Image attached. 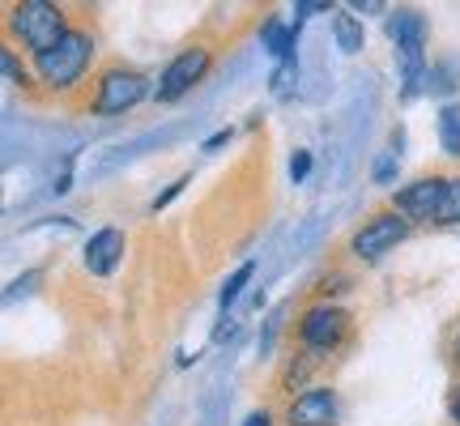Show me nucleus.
Returning <instances> with one entry per match:
<instances>
[{
	"instance_id": "obj_1",
	"label": "nucleus",
	"mask_w": 460,
	"mask_h": 426,
	"mask_svg": "<svg viewBox=\"0 0 460 426\" xmlns=\"http://www.w3.org/2000/svg\"><path fill=\"white\" fill-rule=\"evenodd\" d=\"M9 22H13V34L34 51V56L51 51L68 34L65 31V13H60L56 4H48V0H26V4H17Z\"/></svg>"
},
{
	"instance_id": "obj_2",
	"label": "nucleus",
	"mask_w": 460,
	"mask_h": 426,
	"mask_svg": "<svg viewBox=\"0 0 460 426\" xmlns=\"http://www.w3.org/2000/svg\"><path fill=\"white\" fill-rule=\"evenodd\" d=\"M90 56H94L90 39H85V34H77V31H68L56 48L43 51V56H34V60H39V77H43L51 90H68V85L85 73Z\"/></svg>"
},
{
	"instance_id": "obj_3",
	"label": "nucleus",
	"mask_w": 460,
	"mask_h": 426,
	"mask_svg": "<svg viewBox=\"0 0 460 426\" xmlns=\"http://www.w3.org/2000/svg\"><path fill=\"white\" fill-rule=\"evenodd\" d=\"M410 235V222H405V213H376V217H367V226L354 235V244L349 252L358 256V261H379V256H388L401 239Z\"/></svg>"
},
{
	"instance_id": "obj_4",
	"label": "nucleus",
	"mask_w": 460,
	"mask_h": 426,
	"mask_svg": "<svg viewBox=\"0 0 460 426\" xmlns=\"http://www.w3.org/2000/svg\"><path fill=\"white\" fill-rule=\"evenodd\" d=\"M146 99V77L137 68H107L94 94V115H124Z\"/></svg>"
},
{
	"instance_id": "obj_5",
	"label": "nucleus",
	"mask_w": 460,
	"mask_h": 426,
	"mask_svg": "<svg viewBox=\"0 0 460 426\" xmlns=\"http://www.w3.org/2000/svg\"><path fill=\"white\" fill-rule=\"evenodd\" d=\"M209 73V51L205 48H188V51H180L171 65L163 68V82H158V102H175V99H183L192 85L200 82Z\"/></svg>"
},
{
	"instance_id": "obj_6",
	"label": "nucleus",
	"mask_w": 460,
	"mask_h": 426,
	"mask_svg": "<svg viewBox=\"0 0 460 426\" xmlns=\"http://www.w3.org/2000/svg\"><path fill=\"white\" fill-rule=\"evenodd\" d=\"M298 333H303L307 350H332L349 333V315L341 307H332V303H320V307H312V312L303 315Z\"/></svg>"
},
{
	"instance_id": "obj_7",
	"label": "nucleus",
	"mask_w": 460,
	"mask_h": 426,
	"mask_svg": "<svg viewBox=\"0 0 460 426\" xmlns=\"http://www.w3.org/2000/svg\"><path fill=\"white\" fill-rule=\"evenodd\" d=\"M337 396L324 393V388H315V393H303L290 401V410H286V422L290 426H337Z\"/></svg>"
},
{
	"instance_id": "obj_8",
	"label": "nucleus",
	"mask_w": 460,
	"mask_h": 426,
	"mask_svg": "<svg viewBox=\"0 0 460 426\" xmlns=\"http://www.w3.org/2000/svg\"><path fill=\"white\" fill-rule=\"evenodd\" d=\"M119 256H124V235L115 226H107V230H99L90 244H85V269L90 273H111L115 264H119Z\"/></svg>"
},
{
	"instance_id": "obj_9",
	"label": "nucleus",
	"mask_w": 460,
	"mask_h": 426,
	"mask_svg": "<svg viewBox=\"0 0 460 426\" xmlns=\"http://www.w3.org/2000/svg\"><path fill=\"white\" fill-rule=\"evenodd\" d=\"M332 34H337L345 56H354L362 48V22L354 13H332Z\"/></svg>"
},
{
	"instance_id": "obj_10",
	"label": "nucleus",
	"mask_w": 460,
	"mask_h": 426,
	"mask_svg": "<svg viewBox=\"0 0 460 426\" xmlns=\"http://www.w3.org/2000/svg\"><path fill=\"white\" fill-rule=\"evenodd\" d=\"M439 141L452 158H460V102H447L439 111Z\"/></svg>"
},
{
	"instance_id": "obj_11",
	"label": "nucleus",
	"mask_w": 460,
	"mask_h": 426,
	"mask_svg": "<svg viewBox=\"0 0 460 426\" xmlns=\"http://www.w3.org/2000/svg\"><path fill=\"white\" fill-rule=\"evenodd\" d=\"M264 43H269V51H273V56H281V60H286V56H290V48H295V31H286V26H278V22H269V26H264Z\"/></svg>"
},
{
	"instance_id": "obj_12",
	"label": "nucleus",
	"mask_w": 460,
	"mask_h": 426,
	"mask_svg": "<svg viewBox=\"0 0 460 426\" xmlns=\"http://www.w3.org/2000/svg\"><path fill=\"white\" fill-rule=\"evenodd\" d=\"M427 90H435V94H452V90H456V68H452V65H435L427 73Z\"/></svg>"
},
{
	"instance_id": "obj_13",
	"label": "nucleus",
	"mask_w": 460,
	"mask_h": 426,
	"mask_svg": "<svg viewBox=\"0 0 460 426\" xmlns=\"http://www.w3.org/2000/svg\"><path fill=\"white\" fill-rule=\"evenodd\" d=\"M252 273H256V264H239V273H234V278H230L226 286H222V307H230L234 298L243 295V286L252 281Z\"/></svg>"
},
{
	"instance_id": "obj_14",
	"label": "nucleus",
	"mask_w": 460,
	"mask_h": 426,
	"mask_svg": "<svg viewBox=\"0 0 460 426\" xmlns=\"http://www.w3.org/2000/svg\"><path fill=\"white\" fill-rule=\"evenodd\" d=\"M307 376H312V354H303V359L290 362V371H286V388L295 393V384H303Z\"/></svg>"
},
{
	"instance_id": "obj_15",
	"label": "nucleus",
	"mask_w": 460,
	"mask_h": 426,
	"mask_svg": "<svg viewBox=\"0 0 460 426\" xmlns=\"http://www.w3.org/2000/svg\"><path fill=\"white\" fill-rule=\"evenodd\" d=\"M0 65H4V77H9V82L26 85V73H22V65H17V56H13V51H4V56H0Z\"/></svg>"
},
{
	"instance_id": "obj_16",
	"label": "nucleus",
	"mask_w": 460,
	"mask_h": 426,
	"mask_svg": "<svg viewBox=\"0 0 460 426\" xmlns=\"http://www.w3.org/2000/svg\"><path fill=\"white\" fill-rule=\"evenodd\" d=\"M307 171H312V154H307V149H298V154H295V163H290V175H295V183L303 180Z\"/></svg>"
},
{
	"instance_id": "obj_17",
	"label": "nucleus",
	"mask_w": 460,
	"mask_h": 426,
	"mask_svg": "<svg viewBox=\"0 0 460 426\" xmlns=\"http://www.w3.org/2000/svg\"><path fill=\"white\" fill-rule=\"evenodd\" d=\"M183 183H188V175H183V180H175V183H171V188H166L163 197L154 200V209L163 213V209H166V205H171V200H175V197H180V192H183Z\"/></svg>"
},
{
	"instance_id": "obj_18",
	"label": "nucleus",
	"mask_w": 460,
	"mask_h": 426,
	"mask_svg": "<svg viewBox=\"0 0 460 426\" xmlns=\"http://www.w3.org/2000/svg\"><path fill=\"white\" fill-rule=\"evenodd\" d=\"M295 13H298V17H307V13H332V4H320V0H303V4H295Z\"/></svg>"
},
{
	"instance_id": "obj_19",
	"label": "nucleus",
	"mask_w": 460,
	"mask_h": 426,
	"mask_svg": "<svg viewBox=\"0 0 460 426\" xmlns=\"http://www.w3.org/2000/svg\"><path fill=\"white\" fill-rule=\"evenodd\" d=\"M230 141V129L226 132H217V137H209V141H205V149H209V154H214V149H222Z\"/></svg>"
},
{
	"instance_id": "obj_20",
	"label": "nucleus",
	"mask_w": 460,
	"mask_h": 426,
	"mask_svg": "<svg viewBox=\"0 0 460 426\" xmlns=\"http://www.w3.org/2000/svg\"><path fill=\"white\" fill-rule=\"evenodd\" d=\"M243 426H273V422H269V413H261V410H256V413H252V418H247Z\"/></svg>"
},
{
	"instance_id": "obj_21",
	"label": "nucleus",
	"mask_w": 460,
	"mask_h": 426,
	"mask_svg": "<svg viewBox=\"0 0 460 426\" xmlns=\"http://www.w3.org/2000/svg\"><path fill=\"white\" fill-rule=\"evenodd\" d=\"M447 410H452V418H456V422H460V388H456V393H452V401H447Z\"/></svg>"
},
{
	"instance_id": "obj_22",
	"label": "nucleus",
	"mask_w": 460,
	"mask_h": 426,
	"mask_svg": "<svg viewBox=\"0 0 460 426\" xmlns=\"http://www.w3.org/2000/svg\"><path fill=\"white\" fill-rule=\"evenodd\" d=\"M452 359H456V367H460V337H456V345H452Z\"/></svg>"
}]
</instances>
